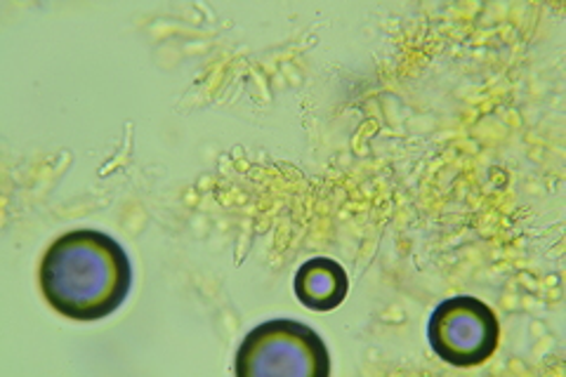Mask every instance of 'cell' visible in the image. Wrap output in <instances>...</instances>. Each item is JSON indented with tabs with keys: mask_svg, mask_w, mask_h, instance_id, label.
<instances>
[{
	"mask_svg": "<svg viewBox=\"0 0 566 377\" xmlns=\"http://www.w3.org/2000/svg\"><path fill=\"white\" fill-rule=\"evenodd\" d=\"M295 295L312 312H331L340 307L349 291L345 269L328 258H314L297 269Z\"/></svg>",
	"mask_w": 566,
	"mask_h": 377,
	"instance_id": "4",
	"label": "cell"
},
{
	"mask_svg": "<svg viewBox=\"0 0 566 377\" xmlns=\"http://www.w3.org/2000/svg\"><path fill=\"white\" fill-rule=\"evenodd\" d=\"M428 339L441 362L470 368L493 356L501 339V326L489 304L470 295H458L444 300L432 312Z\"/></svg>",
	"mask_w": 566,
	"mask_h": 377,
	"instance_id": "3",
	"label": "cell"
},
{
	"mask_svg": "<svg viewBox=\"0 0 566 377\" xmlns=\"http://www.w3.org/2000/svg\"><path fill=\"white\" fill-rule=\"evenodd\" d=\"M133 264L109 233L69 231L41 260V289L52 310L71 321H99L126 302Z\"/></svg>",
	"mask_w": 566,
	"mask_h": 377,
	"instance_id": "1",
	"label": "cell"
},
{
	"mask_svg": "<svg viewBox=\"0 0 566 377\" xmlns=\"http://www.w3.org/2000/svg\"><path fill=\"white\" fill-rule=\"evenodd\" d=\"M239 377H328L331 356L312 328L297 321L276 318L253 328L237 352Z\"/></svg>",
	"mask_w": 566,
	"mask_h": 377,
	"instance_id": "2",
	"label": "cell"
}]
</instances>
